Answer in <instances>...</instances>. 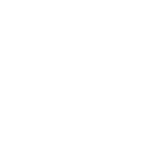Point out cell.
I'll use <instances>...</instances> for the list:
<instances>
[]
</instances>
